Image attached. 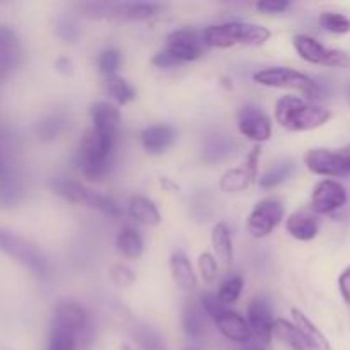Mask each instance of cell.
<instances>
[{
	"instance_id": "obj_6",
	"label": "cell",
	"mask_w": 350,
	"mask_h": 350,
	"mask_svg": "<svg viewBox=\"0 0 350 350\" xmlns=\"http://www.w3.org/2000/svg\"><path fill=\"white\" fill-rule=\"evenodd\" d=\"M0 252L19 262L21 265L26 267L29 272H33L40 279H44L50 272L46 256L40 252V248L29 239L23 238L16 232L0 229Z\"/></svg>"
},
{
	"instance_id": "obj_20",
	"label": "cell",
	"mask_w": 350,
	"mask_h": 350,
	"mask_svg": "<svg viewBox=\"0 0 350 350\" xmlns=\"http://www.w3.org/2000/svg\"><path fill=\"white\" fill-rule=\"evenodd\" d=\"M286 231L297 241H311L318 236L320 224L313 214L308 212H294L287 217Z\"/></svg>"
},
{
	"instance_id": "obj_27",
	"label": "cell",
	"mask_w": 350,
	"mask_h": 350,
	"mask_svg": "<svg viewBox=\"0 0 350 350\" xmlns=\"http://www.w3.org/2000/svg\"><path fill=\"white\" fill-rule=\"evenodd\" d=\"M116 250L126 258H139L144 253V239L133 228H123L116 236Z\"/></svg>"
},
{
	"instance_id": "obj_16",
	"label": "cell",
	"mask_w": 350,
	"mask_h": 350,
	"mask_svg": "<svg viewBox=\"0 0 350 350\" xmlns=\"http://www.w3.org/2000/svg\"><path fill=\"white\" fill-rule=\"evenodd\" d=\"M21 57L23 50L17 33L7 24H0V81L19 67Z\"/></svg>"
},
{
	"instance_id": "obj_46",
	"label": "cell",
	"mask_w": 350,
	"mask_h": 350,
	"mask_svg": "<svg viewBox=\"0 0 350 350\" xmlns=\"http://www.w3.org/2000/svg\"><path fill=\"white\" fill-rule=\"evenodd\" d=\"M55 67H57V70L64 75H70L72 72H74V64H72L70 58H58Z\"/></svg>"
},
{
	"instance_id": "obj_29",
	"label": "cell",
	"mask_w": 350,
	"mask_h": 350,
	"mask_svg": "<svg viewBox=\"0 0 350 350\" xmlns=\"http://www.w3.org/2000/svg\"><path fill=\"white\" fill-rule=\"evenodd\" d=\"M232 152H234L232 140H229L224 135H212L205 142L202 157H204L205 163H219V161H224L226 157L231 156Z\"/></svg>"
},
{
	"instance_id": "obj_23",
	"label": "cell",
	"mask_w": 350,
	"mask_h": 350,
	"mask_svg": "<svg viewBox=\"0 0 350 350\" xmlns=\"http://www.w3.org/2000/svg\"><path fill=\"white\" fill-rule=\"evenodd\" d=\"M273 335H275V337L289 350H311L306 337L303 335V332H301L296 325L291 323V321L282 320V318H277Z\"/></svg>"
},
{
	"instance_id": "obj_9",
	"label": "cell",
	"mask_w": 350,
	"mask_h": 350,
	"mask_svg": "<svg viewBox=\"0 0 350 350\" xmlns=\"http://www.w3.org/2000/svg\"><path fill=\"white\" fill-rule=\"evenodd\" d=\"M294 48L297 55L304 62L313 65H323V67H337V68H350V55L344 50H335L321 44L314 38L306 36V34H297L293 40Z\"/></svg>"
},
{
	"instance_id": "obj_14",
	"label": "cell",
	"mask_w": 350,
	"mask_h": 350,
	"mask_svg": "<svg viewBox=\"0 0 350 350\" xmlns=\"http://www.w3.org/2000/svg\"><path fill=\"white\" fill-rule=\"evenodd\" d=\"M347 204V190L335 180H323L311 195V211L314 214H332Z\"/></svg>"
},
{
	"instance_id": "obj_21",
	"label": "cell",
	"mask_w": 350,
	"mask_h": 350,
	"mask_svg": "<svg viewBox=\"0 0 350 350\" xmlns=\"http://www.w3.org/2000/svg\"><path fill=\"white\" fill-rule=\"evenodd\" d=\"M129 215L135 222L142 226H149V228L161 224V212L157 205L150 198L142 197V195L130 198Z\"/></svg>"
},
{
	"instance_id": "obj_48",
	"label": "cell",
	"mask_w": 350,
	"mask_h": 350,
	"mask_svg": "<svg viewBox=\"0 0 350 350\" xmlns=\"http://www.w3.org/2000/svg\"><path fill=\"white\" fill-rule=\"evenodd\" d=\"M241 350H267V349H265V345L260 344V342L258 344H252V342H250V344H246Z\"/></svg>"
},
{
	"instance_id": "obj_33",
	"label": "cell",
	"mask_w": 350,
	"mask_h": 350,
	"mask_svg": "<svg viewBox=\"0 0 350 350\" xmlns=\"http://www.w3.org/2000/svg\"><path fill=\"white\" fill-rule=\"evenodd\" d=\"M106 91H108L111 99H115L118 105H129V103L133 101L137 96L135 89H133L125 79L118 77V75L108 77V81H106Z\"/></svg>"
},
{
	"instance_id": "obj_42",
	"label": "cell",
	"mask_w": 350,
	"mask_h": 350,
	"mask_svg": "<svg viewBox=\"0 0 350 350\" xmlns=\"http://www.w3.org/2000/svg\"><path fill=\"white\" fill-rule=\"evenodd\" d=\"M289 7H291V2H287V0H263V2L256 3V9H258L260 12H265V14L286 12Z\"/></svg>"
},
{
	"instance_id": "obj_43",
	"label": "cell",
	"mask_w": 350,
	"mask_h": 350,
	"mask_svg": "<svg viewBox=\"0 0 350 350\" xmlns=\"http://www.w3.org/2000/svg\"><path fill=\"white\" fill-rule=\"evenodd\" d=\"M152 64L159 68H171V67H176V65H180V62H178L174 57H171L166 50H163L152 58Z\"/></svg>"
},
{
	"instance_id": "obj_39",
	"label": "cell",
	"mask_w": 350,
	"mask_h": 350,
	"mask_svg": "<svg viewBox=\"0 0 350 350\" xmlns=\"http://www.w3.org/2000/svg\"><path fill=\"white\" fill-rule=\"evenodd\" d=\"M198 272L207 284H214L217 279V260L211 253H202L198 256Z\"/></svg>"
},
{
	"instance_id": "obj_26",
	"label": "cell",
	"mask_w": 350,
	"mask_h": 350,
	"mask_svg": "<svg viewBox=\"0 0 350 350\" xmlns=\"http://www.w3.org/2000/svg\"><path fill=\"white\" fill-rule=\"evenodd\" d=\"M212 248H214L215 256L222 265L229 267L232 263V239L231 231H229L228 224L224 222H217L212 229Z\"/></svg>"
},
{
	"instance_id": "obj_47",
	"label": "cell",
	"mask_w": 350,
	"mask_h": 350,
	"mask_svg": "<svg viewBox=\"0 0 350 350\" xmlns=\"http://www.w3.org/2000/svg\"><path fill=\"white\" fill-rule=\"evenodd\" d=\"M338 156H340L342 166H344V171H345V176H349L350 174V144L347 147H344L342 150H338Z\"/></svg>"
},
{
	"instance_id": "obj_45",
	"label": "cell",
	"mask_w": 350,
	"mask_h": 350,
	"mask_svg": "<svg viewBox=\"0 0 350 350\" xmlns=\"http://www.w3.org/2000/svg\"><path fill=\"white\" fill-rule=\"evenodd\" d=\"M338 287H340L342 297L350 306V269H345L338 277Z\"/></svg>"
},
{
	"instance_id": "obj_10",
	"label": "cell",
	"mask_w": 350,
	"mask_h": 350,
	"mask_svg": "<svg viewBox=\"0 0 350 350\" xmlns=\"http://www.w3.org/2000/svg\"><path fill=\"white\" fill-rule=\"evenodd\" d=\"M284 219V205L273 198H265L258 202L250 212L246 229L253 238H265L269 236Z\"/></svg>"
},
{
	"instance_id": "obj_8",
	"label": "cell",
	"mask_w": 350,
	"mask_h": 350,
	"mask_svg": "<svg viewBox=\"0 0 350 350\" xmlns=\"http://www.w3.org/2000/svg\"><path fill=\"white\" fill-rule=\"evenodd\" d=\"M51 188L55 190V193L64 197L65 200L72 202V204L85 205V207L89 208H94V211L101 212L106 217H120V215H122L118 204H116L113 198L101 193H96V191L89 190V188L77 183V181L57 180L53 181Z\"/></svg>"
},
{
	"instance_id": "obj_13",
	"label": "cell",
	"mask_w": 350,
	"mask_h": 350,
	"mask_svg": "<svg viewBox=\"0 0 350 350\" xmlns=\"http://www.w3.org/2000/svg\"><path fill=\"white\" fill-rule=\"evenodd\" d=\"M238 130L252 142L263 144L272 137V122L258 106L246 105L238 113Z\"/></svg>"
},
{
	"instance_id": "obj_49",
	"label": "cell",
	"mask_w": 350,
	"mask_h": 350,
	"mask_svg": "<svg viewBox=\"0 0 350 350\" xmlns=\"http://www.w3.org/2000/svg\"><path fill=\"white\" fill-rule=\"evenodd\" d=\"M5 171H7V166H5V163H3L2 156H0V178H2V174L5 173Z\"/></svg>"
},
{
	"instance_id": "obj_30",
	"label": "cell",
	"mask_w": 350,
	"mask_h": 350,
	"mask_svg": "<svg viewBox=\"0 0 350 350\" xmlns=\"http://www.w3.org/2000/svg\"><path fill=\"white\" fill-rule=\"evenodd\" d=\"M253 180L255 178L246 167H234V170H229L222 174L219 187L226 193H239V191L246 190Z\"/></svg>"
},
{
	"instance_id": "obj_40",
	"label": "cell",
	"mask_w": 350,
	"mask_h": 350,
	"mask_svg": "<svg viewBox=\"0 0 350 350\" xmlns=\"http://www.w3.org/2000/svg\"><path fill=\"white\" fill-rule=\"evenodd\" d=\"M109 277L120 287H129L135 282V273L126 265H122V263H116L109 269Z\"/></svg>"
},
{
	"instance_id": "obj_24",
	"label": "cell",
	"mask_w": 350,
	"mask_h": 350,
	"mask_svg": "<svg viewBox=\"0 0 350 350\" xmlns=\"http://www.w3.org/2000/svg\"><path fill=\"white\" fill-rule=\"evenodd\" d=\"M23 181L12 170L7 167V171L0 178V205L2 207H14L23 200Z\"/></svg>"
},
{
	"instance_id": "obj_31",
	"label": "cell",
	"mask_w": 350,
	"mask_h": 350,
	"mask_svg": "<svg viewBox=\"0 0 350 350\" xmlns=\"http://www.w3.org/2000/svg\"><path fill=\"white\" fill-rule=\"evenodd\" d=\"M296 171V164L293 161H284V163L275 164L270 167L262 178H260V187L262 188H277L282 183H286Z\"/></svg>"
},
{
	"instance_id": "obj_38",
	"label": "cell",
	"mask_w": 350,
	"mask_h": 350,
	"mask_svg": "<svg viewBox=\"0 0 350 350\" xmlns=\"http://www.w3.org/2000/svg\"><path fill=\"white\" fill-rule=\"evenodd\" d=\"M65 120L58 115H50L38 125V133L43 140H53L64 130Z\"/></svg>"
},
{
	"instance_id": "obj_4",
	"label": "cell",
	"mask_w": 350,
	"mask_h": 350,
	"mask_svg": "<svg viewBox=\"0 0 350 350\" xmlns=\"http://www.w3.org/2000/svg\"><path fill=\"white\" fill-rule=\"evenodd\" d=\"M253 81L265 88H277V89H296L301 94L306 96L308 99H321L325 96V89L308 77L306 74L299 70H294L289 67H269L262 68L253 75Z\"/></svg>"
},
{
	"instance_id": "obj_15",
	"label": "cell",
	"mask_w": 350,
	"mask_h": 350,
	"mask_svg": "<svg viewBox=\"0 0 350 350\" xmlns=\"http://www.w3.org/2000/svg\"><path fill=\"white\" fill-rule=\"evenodd\" d=\"M51 323L60 325L75 332L81 340H89V317L84 306L74 301H62L57 304L53 311V321Z\"/></svg>"
},
{
	"instance_id": "obj_37",
	"label": "cell",
	"mask_w": 350,
	"mask_h": 350,
	"mask_svg": "<svg viewBox=\"0 0 350 350\" xmlns=\"http://www.w3.org/2000/svg\"><path fill=\"white\" fill-rule=\"evenodd\" d=\"M122 64V53L118 50H105L98 58V67L101 70V74H105L106 77H113L116 74V70L120 68Z\"/></svg>"
},
{
	"instance_id": "obj_36",
	"label": "cell",
	"mask_w": 350,
	"mask_h": 350,
	"mask_svg": "<svg viewBox=\"0 0 350 350\" xmlns=\"http://www.w3.org/2000/svg\"><path fill=\"white\" fill-rule=\"evenodd\" d=\"M320 26L325 31L334 34H347L350 33V19L344 14L338 12H323L320 14V19H318Z\"/></svg>"
},
{
	"instance_id": "obj_51",
	"label": "cell",
	"mask_w": 350,
	"mask_h": 350,
	"mask_svg": "<svg viewBox=\"0 0 350 350\" xmlns=\"http://www.w3.org/2000/svg\"><path fill=\"white\" fill-rule=\"evenodd\" d=\"M188 350H193V349H188Z\"/></svg>"
},
{
	"instance_id": "obj_1",
	"label": "cell",
	"mask_w": 350,
	"mask_h": 350,
	"mask_svg": "<svg viewBox=\"0 0 350 350\" xmlns=\"http://www.w3.org/2000/svg\"><path fill=\"white\" fill-rule=\"evenodd\" d=\"M116 139L98 133L96 130H88L79 144L75 164L79 171L89 180H101L109 173L115 157Z\"/></svg>"
},
{
	"instance_id": "obj_19",
	"label": "cell",
	"mask_w": 350,
	"mask_h": 350,
	"mask_svg": "<svg viewBox=\"0 0 350 350\" xmlns=\"http://www.w3.org/2000/svg\"><path fill=\"white\" fill-rule=\"evenodd\" d=\"M140 139H142L146 152L163 154L164 150L173 146V142L176 140V132L167 125H152L144 130Z\"/></svg>"
},
{
	"instance_id": "obj_25",
	"label": "cell",
	"mask_w": 350,
	"mask_h": 350,
	"mask_svg": "<svg viewBox=\"0 0 350 350\" xmlns=\"http://www.w3.org/2000/svg\"><path fill=\"white\" fill-rule=\"evenodd\" d=\"M171 273H173V279L181 289L190 291L197 286V275L193 272V267H191L190 260L187 258V255L181 252H176L171 255Z\"/></svg>"
},
{
	"instance_id": "obj_44",
	"label": "cell",
	"mask_w": 350,
	"mask_h": 350,
	"mask_svg": "<svg viewBox=\"0 0 350 350\" xmlns=\"http://www.w3.org/2000/svg\"><path fill=\"white\" fill-rule=\"evenodd\" d=\"M260 154H262V147L256 146L255 149L252 150V152L248 154V157H246V170L252 173L253 178H256V171H258V159H260Z\"/></svg>"
},
{
	"instance_id": "obj_5",
	"label": "cell",
	"mask_w": 350,
	"mask_h": 350,
	"mask_svg": "<svg viewBox=\"0 0 350 350\" xmlns=\"http://www.w3.org/2000/svg\"><path fill=\"white\" fill-rule=\"evenodd\" d=\"M200 304L202 308H204L205 313H207V317L214 320L219 332H221L228 340L243 345L252 342L253 334L248 321H246L241 314L236 313V311L228 310L226 304H222L215 294H204V296L200 297Z\"/></svg>"
},
{
	"instance_id": "obj_2",
	"label": "cell",
	"mask_w": 350,
	"mask_h": 350,
	"mask_svg": "<svg viewBox=\"0 0 350 350\" xmlns=\"http://www.w3.org/2000/svg\"><path fill=\"white\" fill-rule=\"evenodd\" d=\"M275 120L291 132H308L323 126L330 120V111L299 96H284L275 105Z\"/></svg>"
},
{
	"instance_id": "obj_32",
	"label": "cell",
	"mask_w": 350,
	"mask_h": 350,
	"mask_svg": "<svg viewBox=\"0 0 350 350\" xmlns=\"http://www.w3.org/2000/svg\"><path fill=\"white\" fill-rule=\"evenodd\" d=\"M79 344V335L68 328L51 323L48 350H75Z\"/></svg>"
},
{
	"instance_id": "obj_3",
	"label": "cell",
	"mask_w": 350,
	"mask_h": 350,
	"mask_svg": "<svg viewBox=\"0 0 350 350\" xmlns=\"http://www.w3.org/2000/svg\"><path fill=\"white\" fill-rule=\"evenodd\" d=\"M202 34H204L205 44L212 48H229L236 44L258 46L272 36L267 27L253 23H241V21L214 24V26H208Z\"/></svg>"
},
{
	"instance_id": "obj_12",
	"label": "cell",
	"mask_w": 350,
	"mask_h": 350,
	"mask_svg": "<svg viewBox=\"0 0 350 350\" xmlns=\"http://www.w3.org/2000/svg\"><path fill=\"white\" fill-rule=\"evenodd\" d=\"M246 317L248 325L252 328V334L256 340L263 345H269L273 337V328H275V318H273L272 304L267 297H253L246 308Z\"/></svg>"
},
{
	"instance_id": "obj_34",
	"label": "cell",
	"mask_w": 350,
	"mask_h": 350,
	"mask_svg": "<svg viewBox=\"0 0 350 350\" xmlns=\"http://www.w3.org/2000/svg\"><path fill=\"white\" fill-rule=\"evenodd\" d=\"M135 340L140 350H167L164 338L147 325H140L135 328Z\"/></svg>"
},
{
	"instance_id": "obj_17",
	"label": "cell",
	"mask_w": 350,
	"mask_h": 350,
	"mask_svg": "<svg viewBox=\"0 0 350 350\" xmlns=\"http://www.w3.org/2000/svg\"><path fill=\"white\" fill-rule=\"evenodd\" d=\"M304 164L308 170L318 176H345L338 150L311 149L304 156Z\"/></svg>"
},
{
	"instance_id": "obj_50",
	"label": "cell",
	"mask_w": 350,
	"mask_h": 350,
	"mask_svg": "<svg viewBox=\"0 0 350 350\" xmlns=\"http://www.w3.org/2000/svg\"><path fill=\"white\" fill-rule=\"evenodd\" d=\"M347 96H349V101H350V85H349V91H347Z\"/></svg>"
},
{
	"instance_id": "obj_22",
	"label": "cell",
	"mask_w": 350,
	"mask_h": 350,
	"mask_svg": "<svg viewBox=\"0 0 350 350\" xmlns=\"http://www.w3.org/2000/svg\"><path fill=\"white\" fill-rule=\"evenodd\" d=\"M291 313H293L294 325L303 332V335L306 337L311 350H332V345L330 342H328V338L321 334L320 328H318L317 325H314L313 321L303 313V311H299L297 308H293Z\"/></svg>"
},
{
	"instance_id": "obj_18",
	"label": "cell",
	"mask_w": 350,
	"mask_h": 350,
	"mask_svg": "<svg viewBox=\"0 0 350 350\" xmlns=\"http://www.w3.org/2000/svg\"><path fill=\"white\" fill-rule=\"evenodd\" d=\"M120 109L111 103H96L91 106L92 130L109 137H118L120 129Z\"/></svg>"
},
{
	"instance_id": "obj_11",
	"label": "cell",
	"mask_w": 350,
	"mask_h": 350,
	"mask_svg": "<svg viewBox=\"0 0 350 350\" xmlns=\"http://www.w3.org/2000/svg\"><path fill=\"white\" fill-rule=\"evenodd\" d=\"M204 46H207L204 41V34L193 29H178L173 31L166 38V48L164 50L176 58L180 64L195 62L204 55Z\"/></svg>"
},
{
	"instance_id": "obj_41",
	"label": "cell",
	"mask_w": 350,
	"mask_h": 350,
	"mask_svg": "<svg viewBox=\"0 0 350 350\" xmlns=\"http://www.w3.org/2000/svg\"><path fill=\"white\" fill-rule=\"evenodd\" d=\"M55 31H57V34L62 38V40L70 41V43H74V41L79 38V34H81V29H79L77 23H75L74 19H68V17L62 19L60 23L57 24V27H55Z\"/></svg>"
},
{
	"instance_id": "obj_35",
	"label": "cell",
	"mask_w": 350,
	"mask_h": 350,
	"mask_svg": "<svg viewBox=\"0 0 350 350\" xmlns=\"http://www.w3.org/2000/svg\"><path fill=\"white\" fill-rule=\"evenodd\" d=\"M243 287H245V280H243V277L239 275L228 277V279L221 284V287H219V293H217L219 301H221L222 304H226V306H228V304H234L236 301L239 299V296H241Z\"/></svg>"
},
{
	"instance_id": "obj_28",
	"label": "cell",
	"mask_w": 350,
	"mask_h": 350,
	"mask_svg": "<svg viewBox=\"0 0 350 350\" xmlns=\"http://www.w3.org/2000/svg\"><path fill=\"white\" fill-rule=\"evenodd\" d=\"M205 317L207 313L204 311L200 303H188L183 310V330L187 337L198 338L204 334L205 328Z\"/></svg>"
},
{
	"instance_id": "obj_7",
	"label": "cell",
	"mask_w": 350,
	"mask_h": 350,
	"mask_svg": "<svg viewBox=\"0 0 350 350\" xmlns=\"http://www.w3.org/2000/svg\"><path fill=\"white\" fill-rule=\"evenodd\" d=\"M81 9L89 17H109L120 21H147L156 17L163 7L149 2H89Z\"/></svg>"
}]
</instances>
